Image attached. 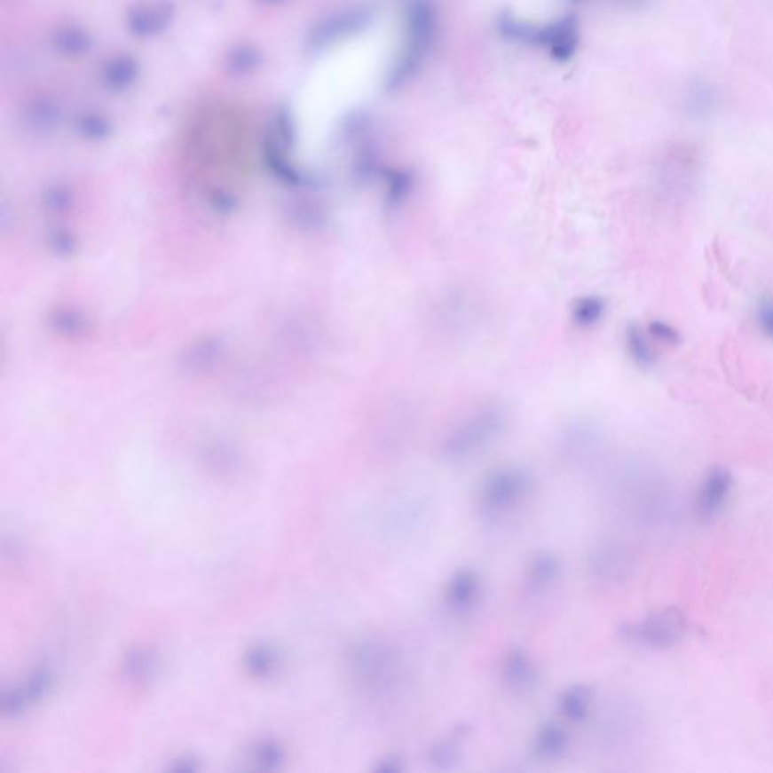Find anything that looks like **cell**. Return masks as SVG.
Returning <instances> with one entry per match:
<instances>
[{
    "instance_id": "cell-6",
    "label": "cell",
    "mask_w": 773,
    "mask_h": 773,
    "mask_svg": "<svg viewBox=\"0 0 773 773\" xmlns=\"http://www.w3.org/2000/svg\"><path fill=\"white\" fill-rule=\"evenodd\" d=\"M734 479L731 471L725 467H713L704 476L698 490L697 512L699 518L710 521L721 516L733 493Z\"/></svg>"
},
{
    "instance_id": "cell-19",
    "label": "cell",
    "mask_w": 773,
    "mask_h": 773,
    "mask_svg": "<svg viewBox=\"0 0 773 773\" xmlns=\"http://www.w3.org/2000/svg\"><path fill=\"white\" fill-rule=\"evenodd\" d=\"M249 667H253L254 673L268 674L269 667H273V658L271 656V652L264 651V650L253 652Z\"/></svg>"
},
{
    "instance_id": "cell-15",
    "label": "cell",
    "mask_w": 773,
    "mask_h": 773,
    "mask_svg": "<svg viewBox=\"0 0 773 773\" xmlns=\"http://www.w3.org/2000/svg\"><path fill=\"white\" fill-rule=\"evenodd\" d=\"M559 572L561 564L556 556L551 553H538L529 564L527 579L535 588L548 587L551 581L556 580Z\"/></svg>"
},
{
    "instance_id": "cell-17",
    "label": "cell",
    "mask_w": 773,
    "mask_h": 773,
    "mask_svg": "<svg viewBox=\"0 0 773 773\" xmlns=\"http://www.w3.org/2000/svg\"><path fill=\"white\" fill-rule=\"evenodd\" d=\"M648 334L654 339L662 342V343L669 344V346H677L682 342V335L678 333V329L674 328L673 325L663 322V320H652L648 324Z\"/></svg>"
},
{
    "instance_id": "cell-3",
    "label": "cell",
    "mask_w": 773,
    "mask_h": 773,
    "mask_svg": "<svg viewBox=\"0 0 773 773\" xmlns=\"http://www.w3.org/2000/svg\"><path fill=\"white\" fill-rule=\"evenodd\" d=\"M503 422L505 415L497 408L480 411L450 435L443 449L445 455L450 460H460L475 454L501 432Z\"/></svg>"
},
{
    "instance_id": "cell-13",
    "label": "cell",
    "mask_w": 773,
    "mask_h": 773,
    "mask_svg": "<svg viewBox=\"0 0 773 773\" xmlns=\"http://www.w3.org/2000/svg\"><path fill=\"white\" fill-rule=\"evenodd\" d=\"M385 202L390 209L399 208L414 191V176L405 170L385 172Z\"/></svg>"
},
{
    "instance_id": "cell-9",
    "label": "cell",
    "mask_w": 773,
    "mask_h": 773,
    "mask_svg": "<svg viewBox=\"0 0 773 773\" xmlns=\"http://www.w3.org/2000/svg\"><path fill=\"white\" fill-rule=\"evenodd\" d=\"M568 743L570 738L565 728L559 723L548 722L538 728L533 738V749L538 757L555 760L565 753Z\"/></svg>"
},
{
    "instance_id": "cell-5",
    "label": "cell",
    "mask_w": 773,
    "mask_h": 773,
    "mask_svg": "<svg viewBox=\"0 0 773 773\" xmlns=\"http://www.w3.org/2000/svg\"><path fill=\"white\" fill-rule=\"evenodd\" d=\"M529 479L517 469H501L486 476L480 486V505L488 512H501L516 505L526 493Z\"/></svg>"
},
{
    "instance_id": "cell-16",
    "label": "cell",
    "mask_w": 773,
    "mask_h": 773,
    "mask_svg": "<svg viewBox=\"0 0 773 773\" xmlns=\"http://www.w3.org/2000/svg\"><path fill=\"white\" fill-rule=\"evenodd\" d=\"M432 763L440 769H449L455 766L460 760V749L454 742H441L432 748L430 753Z\"/></svg>"
},
{
    "instance_id": "cell-14",
    "label": "cell",
    "mask_w": 773,
    "mask_h": 773,
    "mask_svg": "<svg viewBox=\"0 0 773 773\" xmlns=\"http://www.w3.org/2000/svg\"><path fill=\"white\" fill-rule=\"evenodd\" d=\"M606 313V303L600 296H583L577 299L572 309V322L579 328H592L602 322Z\"/></svg>"
},
{
    "instance_id": "cell-1",
    "label": "cell",
    "mask_w": 773,
    "mask_h": 773,
    "mask_svg": "<svg viewBox=\"0 0 773 773\" xmlns=\"http://www.w3.org/2000/svg\"><path fill=\"white\" fill-rule=\"evenodd\" d=\"M406 46L389 73V88L396 90L410 81L419 71L423 58L434 43L437 16L434 6L428 0H413L406 8Z\"/></svg>"
},
{
    "instance_id": "cell-7",
    "label": "cell",
    "mask_w": 773,
    "mask_h": 773,
    "mask_svg": "<svg viewBox=\"0 0 773 773\" xmlns=\"http://www.w3.org/2000/svg\"><path fill=\"white\" fill-rule=\"evenodd\" d=\"M579 25L572 16L548 23L544 28H536L533 46H540L559 62H568L579 46Z\"/></svg>"
},
{
    "instance_id": "cell-11",
    "label": "cell",
    "mask_w": 773,
    "mask_h": 773,
    "mask_svg": "<svg viewBox=\"0 0 773 773\" xmlns=\"http://www.w3.org/2000/svg\"><path fill=\"white\" fill-rule=\"evenodd\" d=\"M591 689L585 684H574L565 689L559 698V708L562 714L572 722L585 721L591 708Z\"/></svg>"
},
{
    "instance_id": "cell-8",
    "label": "cell",
    "mask_w": 773,
    "mask_h": 773,
    "mask_svg": "<svg viewBox=\"0 0 773 773\" xmlns=\"http://www.w3.org/2000/svg\"><path fill=\"white\" fill-rule=\"evenodd\" d=\"M503 678L509 688L520 692L535 688L538 671L529 652L523 648H512L503 660Z\"/></svg>"
},
{
    "instance_id": "cell-4",
    "label": "cell",
    "mask_w": 773,
    "mask_h": 773,
    "mask_svg": "<svg viewBox=\"0 0 773 773\" xmlns=\"http://www.w3.org/2000/svg\"><path fill=\"white\" fill-rule=\"evenodd\" d=\"M349 656L355 674L370 684H384L396 675L398 656L393 648L381 639H359L351 648Z\"/></svg>"
},
{
    "instance_id": "cell-20",
    "label": "cell",
    "mask_w": 773,
    "mask_h": 773,
    "mask_svg": "<svg viewBox=\"0 0 773 773\" xmlns=\"http://www.w3.org/2000/svg\"><path fill=\"white\" fill-rule=\"evenodd\" d=\"M400 761H398L395 757L384 758L383 761H379L376 772L393 773L400 772Z\"/></svg>"
},
{
    "instance_id": "cell-2",
    "label": "cell",
    "mask_w": 773,
    "mask_h": 773,
    "mask_svg": "<svg viewBox=\"0 0 773 773\" xmlns=\"http://www.w3.org/2000/svg\"><path fill=\"white\" fill-rule=\"evenodd\" d=\"M686 632V621L677 609L654 611L643 621L621 627L627 641L650 648H669L680 642Z\"/></svg>"
},
{
    "instance_id": "cell-12",
    "label": "cell",
    "mask_w": 773,
    "mask_h": 773,
    "mask_svg": "<svg viewBox=\"0 0 773 773\" xmlns=\"http://www.w3.org/2000/svg\"><path fill=\"white\" fill-rule=\"evenodd\" d=\"M627 354L641 369H651L658 363V355L654 352L647 334L637 325H630L626 329Z\"/></svg>"
},
{
    "instance_id": "cell-10",
    "label": "cell",
    "mask_w": 773,
    "mask_h": 773,
    "mask_svg": "<svg viewBox=\"0 0 773 773\" xmlns=\"http://www.w3.org/2000/svg\"><path fill=\"white\" fill-rule=\"evenodd\" d=\"M479 592V579L469 570L456 572L446 588V600L455 609H467L475 603Z\"/></svg>"
},
{
    "instance_id": "cell-18",
    "label": "cell",
    "mask_w": 773,
    "mask_h": 773,
    "mask_svg": "<svg viewBox=\"0 0 773 773\" xmlns=\"http://www.w3.org/2000/svg\"><path fill=\"white\" fill-rule=\"evenodd\" d=\"M757 324L768 339L773 340V299L763 298L757 305Z\"/></svg>"
}]
</instances>
